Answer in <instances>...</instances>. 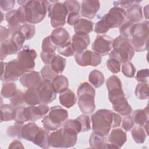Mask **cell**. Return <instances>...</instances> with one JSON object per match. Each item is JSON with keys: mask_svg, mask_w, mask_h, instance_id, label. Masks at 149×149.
Returning a JSON list of instances; mask_svg holds the SVG:
<instances>
[{"mask_svg": "<svg viewBox=\"0 0 149 149\" xmlns=\"http://www.w3.org/2000/svg\"><path fill=\"white\" fill-rule=\"evenodd\" d=\"M58 47L53 42L50 36L45 37L41 44V49L42 52L45 53H55Z\"/></svg>", "mask_w": 149, "mask_h": 149, "instance_id": "cell-42", "label": "cell"}, {"mask_svg": "<svg viewBox=\"0 0 149 149\" xmlns=\"http://www.w3.org/2000/svg\"><path fill=\"white\" fill-rule=\"evenodd\" d=\"M148 134L140 126H136L132 130V136L134 141L137 144H143Z\"/></svg>", "mask_w": 149, "mask_h": 149, "instance_id": "cell-37", "label": "cell"}, {"mask_svg": "<svg viewBox=\"0 0 149 149\" xmlns=\"http://www.w3.org/2000/svg\"><path fill=\"white\" fill-rule=\"evenodd\" d=\"M122 127L126 132L130 131L133 127L134 123L132 116L130 115H127L124 117L123 120H122Z\"/></svg>", "mask_w": 149, "mask_h": 149, "instance_id": "cell-54", "label": "cell"}, {"mask_svg": "<svg viewBox=\"0 0 149 149\" xmlns=\"http://www.w3.org/2000/svg\"><path fill=\"white\" fill-rule=\"evenodd\" d=\"M132 118L134 122L140 126H143L148 121V108L136 109L133 111Z\"/></svg>", "mask_w": 149, "mask_h": 149, "instance_id": "cell-30", "label": "cell"}, {"mask_svg": "<svg viewBox=\"0 0 149 149\" xmlns=\"http://www.w3.org/2000/svg\"><path fill=\"white\" fill-rule=\"evenodd\" d=\"M17 89L13 82H5L3 83L1 95L5 98H12L16 93Z\"/></svg>", "mask_w": 149, "mask_h": 149, "instance_id": "cell-36", "label": "cell"}, {"mask_svg": "<svg viewBox=\"0 0 149 149\" xmlns=\"http://www.w3.org/2000/svg\"><path fill=\"white\" fill-rule=\"evenodd\" d=\"M68 15V10L63 3L56 1L51 4L49 8L48 17L50 18V23L55 29L65 25Z\"/></svg>", "mask_w": 149, "mask_h": 149, "instance_id": "cell-10", "label": "cell"}, {"mask_svg": "<svg viewBox=\"0 0 149 149\" xmlns=\"http://www.w3.org/2000/svg\"><path fill=\"white\" fill-rule=\"evenodd\" d=\"M28 1H17V3L21 6H24L26 5Z\"/></svg>", "mask_w": 149, "mask_h": 149, "instance_id": "cell-63", "label": "cell"}, {"mask_svg": "<svg viewBox=\"0 0 149 149\" xmlns=\"http://www.w3.org/2000/svg\"><path fill=\"white\" fill-rule=\"evenodd\" d=\"M106 87L108 91L115 88H120L122 87V82L119 77L116 75H112L107 80Z\"/></svg>", "mask_w": 149, "mask_h": 149, "instance_id": "cell-48", "label": "cell"}, {"mask_svg": "<svg viewBox=\"0 0 149 149\" xmlns=\"http://www.w3.org/2000/svg\"><path fill=\"white\" fill-rule=\"evenodd\" d=\"M10 104L15 108L24 106L26 104L24 99V92L21 90H17L15 94L10 98Z\"/></svg>", "mask_w": 149, "mask_h": 149, "instance_id": "cell-41", "label": "cell"}, {"mask_svg": "<svg viewBox=\"0 0 149 149\" xmlns=\"http://www.w3.org/2000/svg\"><path fill=\"white\" fill-rule=\"evenodd\" d=\"M42 80L40 73L34 70L26 72L19 79L21 84L27 89L36 87Z\"/></svg>", "mask_w": 149, "mask_h": 149, "instance_id": "cell-17", "label": "cell"}, {"mask_svg": "<svg viewBox=\"0 0 149 149\" xmlns=\"http://www.w3.org/2000/svg\"><path fill=\"white\" fill-rule=\"evenodd\" d=\"M24 107V106H22L16 108V115L15 118V121L16 123L23 124L24 122H27L23 115Z\"/></svg>", "mask_w": 149, "mask_h": 149, "instance_id": "cell-55", "label": "cell"}, {"mask_svg": "<svg viewBox=\"0 0 149 149\" xmlns=\"http://www.w3.org/2000/svg\"><path fill=\"white\" fill-rule=\"evenodd\" d=\"M1 80L6 82H14L27 72L20 65L17 59L8 62H1Z\"/></svg>", "mask_w": 149, "mask_h": 149, "instance_id": "cell-9", "label": "cell"}, {"mask_svg": "<svg viewBox=\"0 0 149 149\" xmlns=\"http://www.w3.org/2000/svg\"><path fill=\"white\" fill-rule=\"evenodd\" d=\"M136 1H115L113 2L114 6L116 7H120L122 8H129Z\"/></svg>", "mask_w": 149, "mask_h": 149, "instance_id": "cell-59", "label": "cell"}, {"mask_svg": "<svg viewBox=\"0 0 149 149\" xmlns=\"http://www.w3.org/2000/svg\"><path fill=\"white\" fill-rule=\"evenodd\" d=\"M80 19V15L77 12H70L68 15L67 23L70 26H74Z\"/></svg>", "mask_w": 149, "mask_h": 149, "instance_id": "cell-57", "label": "cell"}, {"mask_svg": "<svg viewBox=\"0 0 149 149\" xmlns=\"http://www.w3.org/2000/svg\"><path fill=\"white\" fill-rule=\"evenodd\" d=\"M24 146L22 142L17 140H13L9 145V148H24Z\"/></svg>", "mask_w": 149, "mask_h": 149, "instance_id": "cell-61", "label": "cell"}, {"mask_svg": "<svg viewBox=\"0 0 149 149\" xmlns=\"http://www.w3.org/2000/svg\"><path fill=\"white\" fill-rule=\"evenodd\" d=\"M36 89L41 104H49L56 98V93L53 89L50 80L43 79Z\"/></svg>", "mask_w": 149, "mask_h": 149, "instance_id": "cell-14", "label": "cell"}, {"mask_svg": "<svg viewBox=\"0 0 149 149\" xmlns=\"http://www.w3.org/2000/svg\"><path fill=\"white\" fill-rule=\"evenodd\" d=\"M72 46L75 54L80 53L86 50L90 43L88 35L79 36L74 34L72 37Z\"/></svg>", "mask_w": 149, "mask_h": 149, "instance_id": "cell-21", "label": "cell"}, {"mask_svg": "<svg viewBox=\"0 0 149 149\" xmlns=\"http://www.w3.org/2000/svg\"><path fill=\"white\" fill-rule=\"evenodd\" d=\"M53 89L56 93H62L68 89L69 81L68 78L61 74L57 75L51 81Z\"/></svg>", "mask_w": 149, "mask_h": 149, "instance_id": "cell-28", "label": "cell"}, {"mask_svg": "<svg viewBox=\"0 0 149 149\" xmlns=\"http://www.w3.org/2000/svg\"><path fill=\"white\" fill-rule=\"evenodd\" d=\"M148 21L135 23L131 40L132 45L136 52H142L148 49Z\"/></svg>", "mask_w": 149, "mask_h": 149, "instance_id": "cell-8", "label": "cell"}, {"mask_svg": "<svg viewBox=\"0 0 149 149\" xmlns=\"http://www.w3.org/2000/svg\"><path fill=\"white\" fill-rule=\"evenodd\" d=\"M76 63L80 66H97L99 65L102 60L101 56L94 51L84 50V51L76 53L74 55Z\"/></svg>", "mask_w": 149, "mask_h": 149, "instance_id": "cell-13", "label": "cell"}, {"mask_svg": "<svg viewBox=\"0 0 149 149\" xmlns=\"http://www.w3.org/2000/svg\"><path fill=\"white\" fill-rule=\"evenodd\" d=\"M77 135L64 127L58 129L49 134V144L55 148H70L75 146L77 140Z\"/></svg>", "mask_w": 149, "mask_h": 149, "instance_id": "cell-6", "label": "cell"}, {"mask_svg": "<svg viewBox=\"0 0 149 149\" xmlns=\"http://www.w3.org/2000/svg\"><path fill=\"white\" fill-rule=\"evenodd\" d=\"M126 141V133L121 128H116L112 130L108 137V142L113 146L115 148H121Z\"/></svg>", "mask_w": 149, "mask_h": 149, "instance_id": "cell-19", "label": "cell"}, {"mask_svg": "<svg viewBox=\"0 0 149 149\" xmlns=\"http://www.w3.org/2000/svg\"><path fill=\"white\" fill-rule=\"evenodd\" d=\"M19 31L24 37L26 40H28L34 36L36 34V27L32 24L25 23L21 25Z\"/></svg>", "mask_w": 149, "mask_h": 149, "instance_id": "cell-39", "label": "cell"}, {"mask_svg": "<svg viewBox=\"0 0 149 149\" xmlns=\"http://www.w3.org/2000/svg\"><path fill=\"white\" fill-rule=\"evenodd\" d=\"M139 1H136L126 11V17L128 21L133 23L140 22L143 18L141 6L137 3Z\"/></svg>", "mask_w": 149, "mask_h": 149, "instance_id": "cell-24", "label": "cell"}, {"mask_svg": "<svg viewBox=\"0 0 149 149\" xmlns=\"http://www.w3.org/2000/svg\"><path fill=\"white\" fill-rule=\"evenodd\" d=\"M59 100L60 104L63 107L70 108L76 104L77 98L74 92L68 88L59 94Z\"/></svg>", "mask_w": 149, "mask_h": 149, "instance_id": "cell-27", "label": "cell"}, {"mask_svg": "<svg viewBox=\"0 0 149 149\" xmlns=\"http://www.w3.org/2000/svg\"><path fill=\"white\" fill-rule=\"evenodd\" d=\"M41 127H40L34 122L23 125L22 128V137L27 141L33 142Z\"/></svg>", "mask_w": 149, "mask_h": 149, "instance_id": "cell-23", "label": "cell"}, {"mask_svg": "<svg viewBox=\"0 0 149 149\" xmlns=\"http://www.w3.org/2000/svg\"><path fill=\"white\" fill-rule=\"evenodd\" d=\"M40 73L43 79L50 81L58 75L53 71L49 65H46L42 67L40 70Z\"/></svg>", "mask_w": 149, "mask_h": 149, "instance_id": "cell-45", "label": "cell"}, {"mask_svg": "<svg viewBox=\"0 0 149 149\" xmlns=\"http://www.w3.org/2000/svg\"><path fill=\"white\" fill-rule=\"evenodd\" d=\"M57 51L59 54L66 57L72 56L74 54L70 41L63 45L58 47Z\"/></svg>", "mask_w": 149, "mask_h": 149, "instance_id": "cell-46", "label": "cell"}, {"mask_svg": "<svg viewBox=\"0 0 149 149\" xmlns=\"http://www.w3.org/2000/svg\"><path fill=\"white\" fill-rule=\"evenodd\" d=\"M49 111V107L47 104H40L38 106L24 107L23 115L27 121L35 122L46 115Z\"/></svg>", "mask_w": 149, "mask_h": 149, "instance_id": "cell-16", "label": "cell"}, {"mask_svg": "<svg viewBox=\"0 0 149 149\" xmlns=\"http://www.w3.org/2000/svg\"><path fill=\"white\" fill-rule=\"evenodd\" d=\"M50 37L53 42L58 47L70 41L68 31L64 28L58 27L55 29L51 33Z\"/></svg>", "mask_w": 149, "mask_h": 149, "instance_id": "cell-22", "label": "cell"}, {"mask_svg": "<svg viewBox=\"0 0 149 149\" xmlns=\"http://www.w3.org/2000/svg\"><path fill=\"white\" fill-rule=\"evenodd\" d=\"M111 103L113 111L122 116L129 115L132 112V108L125 96L118 98L112 101Z\"/></svg>", "mask_w": 149, "mask_h": 149, "instance_id": "cell-20", "label": "cell"}, {"mask_svg": "<svg viewBox=\"0 0 149 149\" xmlns=\"http://www.w3.org/2000/svg\"><path fill=\"white\" fill-rule=\"evenodd\" d=\"M1 15H2V19H1V22L3 20V13H2V12H1Z\"/></svg>", "mask_w": 149, "mask_h": 149, "instance_id": "cell-64", "label": "cell"}, {"mask_svg": "<svg viewBox=\"0 0 149 149\" xmlns=\"http://www.w3.org/2000/svg\"><path fill=\"white\" fill-rule=\"evenodd\" d=\"M63 127L69 129L77 134L81 132V126L77 119H69L66 120L62 123Z\"/></svg>", "mask_w": 149, "mask_h": 149, "instance_id": "cell-43", "label": "cell"}, {"mask_svg": "<svg viewBox=\"0 0 149 149\" xmlns=\"http://www.w3.org/2000/svg\"><path fill=\"white\" fill-rule=\"evenodd\" d=\"M88 80L94 87L98 88L104 84L105 77L101 71L97 69H94L90 73Z\"/></svg>", "mask_w": 149, "mask_h": 149, "instance_id": "cell-35", "label": "cell"}, {"mask_svg": "<svg viewBox=\"0 0 149 149\" xmlns=\"http://www.w3.org/2000/svg\"><path fill=\"white\" fill-rule=\"evenodd\" d=\"M5 20L8 24L10 35L17 31L21 24L27 23L26 12L24 6H20L17 9L8 12L5 15Z\"/></svg>", "mask_w": 149, "mask_h": 149, "instance_id": "cell-11", "label": "cell"}, {"mask_svg": "<svg viewBox=\"0 0 149 149\" xmlns=\"http://www.w3.org/2000/svg\"><path fill=\"white\" fill-rule=\"evenodd\" d=\"M1 122H8L15 120L16 115V108L13 107L11 104H2L1 105Z\"/></svg>", "mask_w": 149, "mask_h": 149, "instance_id": "cell-32", "label": "cell"}, {"mask_svg": "<svg viewBox=\"0 0 149 149\" xmlns=\"http://www.w3.org/2000/svg\"><path fill=\"white\" fill-rule=\"evenodd\" d=\"M100 8L98 1L84 0L81 5V15L88 19L94 18Z\"/></svg>", "mask_w": 149, "mask_h": 149, "instance_id": "cell-18", "label": "cell"}, {"mask_svg": "<svg viewBox=\"0 0 149 149\" xmlns=\"http://www.w3.org/2000/svg\"><path fill=\"white\" fill-rule=\"evenodd\" d=\"M105 137L93 132L89 138L90 147L94 148H107L108 143Z\"/></svg>", "mask_w": 149, "mask_h": 149, "instance_id": "cell-31", "label": "cell"}, {"mask_svg": "<svg viewBox=\"0 0 149 149\" xmlns=\"http://www.w3.org/2000/svg\"><path fill=\"white\" fill-rule=\"evenodd\" d=\"M68 118V111L59 105H56L51 107L48 114L43 117L41 122L44 129L55 131L59 129Z\"/></svg>", "mask_w": 149, "mask_h": 149, "instance_id": "cell-7", "label": "cell"}, {"mask_svg": "<svg viewBox=\"0 0 149 149\" xmlns=\"http://www.w3.org/2000/svg\"><path fill=\"white\" fill-rule=\"evenodd\" d=\"M0 32H1V42L8 39L9 36L10 35V33L9 29H7L2 26H0Z\"/></svg>", "mask_w": 149, "mask_h": 149, "instance_id": "cell-60", "label": "cell"}, {"mask_svg": "<svg viewBox=\"0 0 149 149\" xmlns=\"http://www.w3.org/2000/svg\"><path fill=\"white\" fill-rule=\"evenodd\" d=\"M76 119L79 120L81 126V132H88L91 129L90 118L87 115H81L78 116Z\"/></svg>", "mask_w": 149, "mask_h": 149, "instance_id": "cell-49", "label": "cell"}, {"mask_svg": "<svg viewBox=\"0 0 149 149\" xmlns=\"http://www.w3.org/2000/svg\"><path fill=\"white\" fill-rule=\"evenodd\" d=\"M135 23L129 21H124V22L119 27L120 36L126 38H131Z\"/></svg>", "mask_w": 149, "mask_h": 149, "instance_id": "cell-38", "label": "cell"}, {"mask_svg": "<svg viewBox=\"0 0 149 149\" xmlns=\"http://www.w3.org/2000/svg\"><path fill=\"white\" fill-rule=\"evenodd\" d=\"M1 60L2 61L7 55L17 54L19 51L17 47L12 39L8 38L1 42Z\"/></svg>", "mask_w": 149, "mask_h": 149, "instance_id": "cell-26", "label": "cell"}, {"mask_svg": "<svg viewBox=\"0 0 149 149\" xmlns=\"http://www.w3.org/2000/svg\"><path fill=\"white\" fill-rule=\"evenodd\" d=\"M113 39L108 36L98 35L92 44V49L101 56L107 55L112 48Z\"/></svg>", "mask_w": 149, "mask_h": 149, "instance_id": "cell-15", "label": "cell"}, {"mask_svg": "<svg viewBox=\"0 0 149 149\" xmlns=\"http://www.w3.org/2000/svg\"><path fill=\"white\" fill-rule=\"evenodd\" d=\"M76 34L79 36L88 35L93 30V23L89 20L80 18L73 26Z\"/></svg>", "mask_w": 149, "mask_h": 149, "instance_id": "cell-25", "label": "cell"}, {"mask_svg": "<svg viewBox=\"0 0 149 149\" xmlns=\"http://www.w3.org/2000/svg\"><path fill=\"white\" fill-rule=\"evenodd\" d=\"M10 38L15 42V44L17 47L19 51L23 47V44L26 40L24 37L19 33V30L16 33H14L11 35Z\"/></svg>", "mask_w": 149, "mask_h": 149, "instance_id": "cell-52", "label": "cell"}, {"mask_svg": "<svg viewBox=\"0 0 149 149\" xmlns=\"http://www.w3.org/2000/svg\"><path fill=\"white\" fill-rule=\"evenodd\" d=\"M15 1L14 0H5L0 1L1 9L3 11H10L14 7Z\"/></svg>", "mask_w": 149, "mask_h": 149, "instance_id": "cell-56", "label": "cell"}, {"mask_svg": "<svg viewBox=\"0 0 149 149\" xmlns=\"http://www.w3.org/2000/svg\"><path fill=\"white\" fill-rule=\"evenodd\" d=\"M136 68L133 64L130 62H126L122 65V72L124 76L127 77H133L136 72Z\"/></svg>", "mask_w": 149, "mask_h": 149, "instance_id": "cell-47", "label": "cell"}, {"mask_svg": "<svg viewBox=\"0 0 149 149\" xmlns=\"http://www.w3.org/2000/svg\"><path fill=\"white\" fill-rule=\"evenodd\" d=\"M50 5L48 1H28L24 6L27 23L32 24L40 23L45 17Z\"/></svg>", "mask_w": 149, "mask_h": 149, "instance_id": "cell-5", "label": "cell"}, {"mask_svg": "<svg viewBox=\"0 0 149 149\" xmlns=\"http://www.w3.org/2000/svg\"><path fill=\"white\" fill-rule=\"evenodd\" d=\"M148 69H143L139 70L135 77L136 80L139 83H148Z\"/></svg>", "mask_w": 149, "mask_h": 149, "instance_id": "cell-53", "label": "cell"}, {"mask_svg": "<svg viewBox=\"0 0 149 149\" xmlns=\"http://www.w3.org/2000/svg\"><path fill=\"white\" fill-rule=\"evenodd\" d=\"M24 99L26 104L30 106H34L41 104L36 87L28 88L24 92Z\"/></svg>", "mask_w": 149, "mask_h": 149, "instance_id": "cell-33", "label": "cell"}, {"mask_svg": "<svg viewBox=\"0 0 149 149\" xmlns=\"http://www.w3.org/2000/svg\"><path fill=\"white\" fill-rule=\"evenodd\" d=\"M134 94L139 100H146L148 98V83H139L136 87Z\"/></svg>", "mask_w": 149, "mask_h": 149, "instance_id": "cell-40", "label": "cell"}, {"mask_svg": "<svg viewBox=\"0 0 149 149\" xmlns=\"http://www.w3.org/2000/svg\"><path fill=\"white\" fill-rule=\"evenodd\" d=\"M23 124L16 123L8 127L6 130V134L10 137H17L18 139H22V128Z\"/></svg>", "mask_w": 149, "mask_h": 149, "instance_id": "cell-44", "label": "cell"}, {"mask_svg": "<svg viewBox=\"0 0 149 149\" xmlns=\"http://www.w3.org/2000/svg\"><path fill=\"white\" fill-rule=\"evenodd\" d=\"M66 59L59 55H55L53 58L50 66L56 74L62 73L66 66Z\"/></svg>", "mask_w": 149, "mask_h": 149, "instance_id": "cell-34", "label": "cell"}, {"mask_svg": "<svg viewBox=\"0 0 149 149\" xmlns=\"http://www.w3.org/2000/svg\"><path fill=\"white\" fill-rule=\"evenodd\" d=\"M126 15L125 10L122 8L114 6L111 8L101 20L95 23V33L103 34L107 33L110 29L120 27L124 22Z\"/></svg>", "mask_w": 149, "mask_h": 149, "instance_id": "cell-2", "label": "cell"}, {"mask_svg": "<svg viewBox=\"0 0 149 149\" xmlns=\"http://www.w3.org/2000/svg\"><path fill=\"white\" fill-rule=\"evenodd\" d=\"M37 54L34 49L30 48L29 46H24L17 53V59L24 69L26 72H29L34 69V60L37 58Z\"/></svg>", "mask_w": 149, "mask_h": 149, "instance_id": "cell-12", "label": "cell"}, {"mask_svg": "<svg viewBox=\"0 0 149 149\" xmlns=\"http://www.w3.org/2000/svg\"><path fill=\"white\" fill-rule=\"evenodd\" d=\"M63 3L66 5L68 10V13L70 12H77L79 13L81 6L80 3L77 1H73V0H69V1H65Z\"/></svg>", "mask_w": 149, "mask_h": 149, "instance_id": "cell-51", "label": "cell"}, {"mask_svg": "<svg viewBox=\"0 0 149 149\" xmlns=\"http://www.w3.org/2000/svg\"><path fill=\"white\" fill-rule=\"evenodd\" d=\"M91 119L93 132L106 136L111 127L115 128L120 126L122 118L119 114L111 110L101 109L91 115Z\"/></svg>", "mask_w": 149, "mask_h": 149, "instance_id": "cell-1", "label": "cell"}, {"mask_svg": "<svg viewBox=\"0 0 149 149\" xmlns=\"http://www.w3.org/2000/svg\"><path fill=\"white\" fill-rule=\"evenodd\" d=\"M55 55V53H45L41 51L40 53V57L44 63L45 65H50Z\"/></svg>", "mask_w": 149, "mask_h": 149, "instance_id": "cell-58", "label": "cell"}, {"mask_svg": "<svg viewBox=\"0 0 149 149\" xmlns=\"http://www.w3.org/2000/svg\"><path fill=\"white\" fill-rule=\"evenodd\" d=\"M49 137V133L48 131L41 128L33 143L42 148H48L51 146Z\"/></svg>", "mask_w": 149, "mask_h": 149, "instance_id": "cell-29", "label": "cell"}, {"mask_svg": "<svg viewBox=\"0 0 149 149\" xmlns=\"http://www.w3.org/2000/svg\"><path fill=\"white\" fill-rule=\"evenodd\" d=\"M120 63L114 58H109L107 61V67L113 74L118 73L120 71Z\"/></svg>", "mask_w": 149, "mask_h": 149, "instance_id": "cell-50", "label": "cell"}, {"mask_svg": "<svg viewBox=\"0 0 149 149\" xmlns=\"http://www.w3.org/2000/svg\"><path fill=\"white\" fill-rule=\"evenodd\" d=\"M148 5H147L144 8V13L145 15V17L147 19H148Z\"/></svg>", "mask_w": 149, "mask_h": 149, "instance_id": "cell-62", "label": "cell"}, {"mask_svg": "<svg viewBox=\"0 0 149 149\" xmlns=\"http://www.w3.org/2000/svg\"><path fill=\"white\" fill-rule=\"evenodd\" d=\"M95 95V89L88 82L82 83L78 87L77 91L78 106L84 114H90L94 111Z\"/></svg>", "mask_w": 149, "mask_h": 149, "instance_id": "cell-4", "label": "cell"}, {"mask_svg": "<svg viewBox=\"0 0 149 149\" xmlns=\"http://www.w3.org/2000/svg\"><path fill=\"white\" fill-rule=\"evenodd\" d=\"M134 55V50L130 39L119 36L113 40L112 50L109 54V58H114L120 63L130 61Z\"/></svg>", "mask_w": 149, "mask_h": 149, "instance_id": "cell-3", "label": "cell"}]
</instances>
